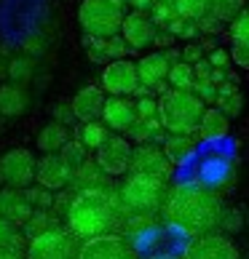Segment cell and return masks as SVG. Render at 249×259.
<instances>
[{
  "label": "cell",
  "mask_w": 249,
  "mask_h": 259,
  "mask_svg": "<svg viewBox=\"0 0 249 259\" xmlns=\"http://www.w3.org/2000/svg\"><path fill=\"white\" fill-rule=\"evenodd\" d=\"M223 200L215 190L204 187L198 182H185V185H177L166 190L164 206H161V214L169 222V227L180 230L185 235H206L215 233L220 227V219H223Z\"/></svg>",
  "instance_id": "1"
},
{
  "label": "cell",
  "mask_w": 249,
  "mask_h": 259,
  "mask_svg": "<svg viewBox=\"0 0 249 259\" xmlns=\"http://www.w3.org/2000/svg\"><path fill=\"white\" fill-rule=\"evenodd\" d=\"M123 217L116 187H99V190H73V200L64 211V225L67 230L78 238V241H89V238L108 235L118 227Z\"/></svg>",
  "instance_id": "2"
},
{
  "label": "cell",
  "mask_w": 249,
  "mask_h": 259,
  "mask_svg": "<svg viewBox=\"0 0 249 259\" xmlns=\"http://www.w3.org/2000/svg\"><path fill=\"white\" fill-rule=\"evenodd\" d=\"M166 190H169L166 179H158V177H150V174H134V171H129L126 179L121 182V187L116 190V193H118L121 211L126 217H131V214L153 217L156 211H161V206H164Z\"/></svg>",
  "instance_id": "3"
},
{
  "label": "cell",
  "mask_w": 249,
  "mask_h": 259,
  "mask_svg": "<svg viewBox=\"0 0 249 259\" xmlns=\"http://www.w3.org/2000/svg\"><path fill=\"white\" fill-rule=\"evenodd\" d=\"M204 110H206V104L201 102L193 91L169 89L166 94H161V99H158L161 128L166 134H185V137H193Z\"/></svg>",
  "instance_id": "4"
},
{
  "label": "cell",
  "mask_w": 249,
  "mask_h": 259,
  "mask_svg": "<svg viewBox=\"0 0 249 259\" xmlns=\"http://www.w3.org/2000/svg\"><path fill=\"white\" fill-rule=\"evenodd\" d=\"M123 16V0H83L78 6V24L86 37L118 35Z\"/></svg>",
  "instance_id": "5"
},
{
  "label": "cell",
  "mask_w": 249,
  "mask_h": 259,
  "mask_svg": "<svg viewBox=\"0 0 249 259\" xmlns=\"http://www.w3.org/2000/svg\"><path fill=\"white\" fill-rule=\"evenodd\" d=\"M78 238L67 227H51L27 241V259H78Z\"/></svg>",
  "instance_id": "6"
},
{
  "label": "cell",
  "mask_w": 249,
  "mask_h": 259,
  "mask_svg": "<svg viewBox=\"0 0 249 259\" xmlns=\"http://www.w3.org/2000/svg\"><path fill=\"white\" fill-rule=\"evenodd\" d=\"M35 155L24 147H14L0 155V182L6 187L27 190L35 182Z\"/></svg>",
  "instance_id": "7"
},
{
  "label": "cell",
  "mask_w": 249,
  "mask_h": 259,
  "mask_svg": "<svg viewBox=\"0 0 249 259\" xmlns=\"http://www.w3.org/2000/svg\"><path fill=\"white\" fill-rule=\"evenodd\" d=\"M99 89L110 97H134L139 89V78H137V64L129 59H116L108 62L102 70V85Z\"/></svg>",
  "instance_id": "8"
},
{
  "label": "cell",
  "mask_w": 249,
  "mask_h": 259,
  "mask_svg": "<svg viewBox=\"0 0 249 259\" xmlns=\"http://www.w3.org/2000/svg\"><path fill=\"white\" fill-rule=\"evenodd\" d=\"M97 166L108 174L110 179L113 177H123L129 174V163H131V142L123 137V134H110L104 139V145L97 150Z\"/></svg>",
  "instance_id": "9"
},
{
  "label": "cell",
  "mask_w": 249,
  "mask_h": 259,
  "mask_svg": "<svg viewBox=\"0 0 249 259\" xmlns=\"http://www.w3.org/2000/svg\"><path fill=\"white\" fill-rule=\"evenodd\" d=\"M78 259H137L134 246L118 233L89 238L78 248Z\"/></svg>",
  "instance_id": "10"
},
{
  "label": "cell",
  "mask_w": 249,
  "mask_h": 259,
  "mask_svg": "<svg viewBox=\"0 0 249 259\" xmlns=\"http://www.w3.org/2000/svg\"><path fill=\"white\" fill-rule=\"evenodd\" d=\"M118 35H121V40L126 43L129 51H145L153 46V40H156L158 27L153 24L148 11H131V14L123 16Z\"/></svg>",
  "instance_id": "11"
},
{
  "label": "cell",
  "mask_w": 249,
  "mask_h": 259,
  "mask_svg": "<svg viewBox=\"0 0 249 259\" xmlns=\"http://www.w3.org/2000/svg\"><path fill=\"white\" fill-rule=\"evenodd\" d=\"M171 168H174V166H171L169 158L164 155V150L156 147L153 142L131 147L129 171H134V174H150V177H158V179H166L169 182Z\"/></svg>",
  "instance_id": "12"
},
{
  "label": "cell",
  "mask_w": 249,
  "mask_h": 259,
  "mask_svg": "<svg viewBox=\"0 0 249 259\" xmlns=\"http://www.w3.org/2000/svg\"><path fill=\"white\" fill-rule=\"evenodd\" d=\"M174 62H180V51H174V49L145 54V56H142V59L137 62V78H139V85H145V89H156L158 83L166 80L169 67L174 64Z\"/></svg>",
  "instance_id": "13"
},
{
  "label": "cell",
  "mask_w": 249,
  "mask_h": 259,
  "mask_svg": "<svg viewBox=\"0 0 249 259\" xmlns=\"http://www.w3.org/2000/svg\"><path fill=\"white\" fill-rule=\"evenodd\" d=\"M185 259H238V248L223 233H206L188 243Z\"/></svg>",
  "instance_id": "14"
},
{
  "label": "cell",
  "mask_w": 249,
  "mask_h": 259,
  "mask_svg": "<svg viewBox=\"0 0 249 259\" xmlns=\"http://www.w3.org/2000/svg\"><path fill=\"white\" fill-rule=\"evenodd\" d=\"M73 171L64 166V160L56 155V152H49V155L35 160V182L51 193H59V190L70 187Z\"/></svg>",
  "instance_id": "15"
},
{
  "label": "cell",
  "mask_w": 249,
  "mask_h": 259,
  "mask_svg": "<svg viewBox=\"0 0 249 259\" xmlns=\"http://www.w3.org/2000/svg\"><path fill=\"white\" fill-rule=\"evenodd\" d=\"M99 118L113 134H123L134 120H137L134 102L129 97H104V107H102Z\"/></svg>",
  "instance_id": "16"
},
{
  "label": "cell",
  "mask_w": 249,
  "mask_h": 259,
  "mask_svg": "<svg viewBox=\"0 0 249 259\" xmlns=\"http://www.w3.org/2000/svg\"><path fill=\"white\" fill-rule=\"evenodd\" d=\"M32 211L35 208L30 206L24 190H16V187H3L0 190V219H6V222H11L14 227L22 230V225L30 219Z\"/></svg>",
  "instance_id": "17"
},
{
  "label": "cell",
  "mask_w": 249,
  "mask_h": 259,
  "mask_svg": "<svg viewBox=\"0 0 249 259\" xmlns=\"http://www.w3.org/2000/svg\"><path fill=\"white\" fill-rule=\"evenodd\" d=\"M70 107L75 120L89 123V120H99L102 107H104V91L99 85H83V89L70 99Z\"/></svg>",
  "instance_id": "18"
},
{
  "label": "cell",
  "mask_w": 249,
  "mask_h": 259,
  "mask_svg": "<svg viewBox=\"0 0 249 259\" xmlns=\"http://www.w3.org/2000/svg\"><path fill=\"white\" fill-rule=\"evenodd\" d=\"M86 51H89L91 62H116V59H126V43L121 40V35L113 37H86Z\"/></svg>",
  "instance_id": "19"
},
{
  "label": "cell",
  "mask_w": 249,
  "mask_h": 259,
  "mask_svg": "<svg viewBox=\"0 0 249 259\" xmlns=\"http://www.w3.org/2000/svg\"><path fill=\"white\" fill-rule=\"evenodd\" d=\"M70 185H73L75 193H78V190H99V187H110V177L97 166V160L89 158L81 168L73 171Z\"/></svg>",
  "instance_id": "20"
},
{
  "label": "cell",
  "mask_w": 249,
  "mask_h": 259,
  "mask_svg": "<svg viewBox=\"0 0 249 259\" xmlns=\"http://www.w3.org/2000/svg\"><path fill=\"white\" fill-rule=\"evenodd\" d=\"M27 104H30V97H27V91L22 89V83L0 85V115L16 118V115H22L27 110Z\"/></svg>",
  "instance_id": "21"
},
{
  "label": "cell",
  "mask_w": 249,
  "mask_h": 259,
  "mask_svg": "<svg viewBox=\"0 0 249 259\" xmlns=\"http://www.w3.org/2000/svg\"><path fill=\"white\" fill-rule=\"evenodd\" d=\"M228 128H231V120H228L217 107H206L204 115H201V123H198L196 134L206 142H217L228 134Z\"/></svg>",
  "instance_id": "22"
},
{
  "label": "cell",
  "mask_w": 249,
  "mask_h": 259,
  "mask_svg": "<svg viewBox=\"0 0 249 259\" xmlns=\"http://www.w3.org/2000/svg\"><path fill=\"white\" fill-rule=\"evenodd\" d=\"M67 142H70V128L51 120V123H46V126L38 131L35 145H38V150H41L43 155H49V152H59Z\"/></svg>",
  "instance_id": "23"
},
{
  "label": "cell",
  "mask_w": 249,
  "mask_h": 259,
  "mask_svg": "<svg viewBox=\"0 0 249 259\" xmlns=\"http://www.w3.org/2000/svg\"><path fill=\"white\" fill-rule=\"evenodd\" d=\"M161 150H164V155L169 158L171 166H174V163H183L193 155L196 142H193V137H185V134H166Z\"/></svg>",
  "instance_id": "24"
},
{
  "label": "cell",
  "mask_w": 249,
  "mask_h": 259,
  "mask_svg": "<svg viewBox=\"0 0 249 259\" xmlns=\"http://www.w3.org/2000/svg\"><path fill=\"white\" fill-rule=\"evenodd\" d=\"M161 120L158 118H137L131 123V126L123 131V137H126L129 142H137V145H148V142H158L161 137Z\"/></svg>",
  "instance_id": "25"
},
{
  "label": "cell",
  "mask_w": 249,
  "mask_h": 259,
  "mask_svg": "<svg viewBox=\"0 0 249 259\" xmlns=\"http://www.w3.org/2000/svg\"><path fill=\"white\" fill-rule=\"evenodd\" d=\"M110 137V128L104 126L102 120H89V123H81V128L75 131V139L81 142V145L86 147V150H94L97 152L102 145H104V139Z\"/></svg>",
  "instance_id": "26"
},
{
  "label": "cell",
  "mask_w": 249,
  "mask_h": 259,
  "mask_svg": "<svg viewBox=\"0 0 249 259\" xmlns=\"http://www.w3.org/2000/svg\"><path fill=\"white\" fill-rule=\"evenodd\" d=\"M231 182V163L228 160H206L201 168V185L209 190L225 187Z\"/></svg>",
  "instance_id": "27"
},
{
  "label": "cell",
  "mask_w": 249,
  "mask_h": 259,
  "mask_svg": "<svg viewBox=\"0 0 249 259\" xmlns=\"http://www.w3.org/2000/svg\"><path fill=\"white\" fill-rule=\"evenodd\" d=\"M51 227H59V222H56V217H54V211H51V208H35L32 214H30V219L22 225V235L30 241V238L41 235V233H46V230H51Z\"/></svg>",
  "instance_id": "28"
},
{
  "label": "cell",
  "mask_w": 249,
  "mask_h": 259,
  "mask_svg": "<svg viewBox=\"0 0 249 259\" xmlns=\"http://www.w3.org/2000/svg\"><path fill=\"white\" fill-rule=\"evenodd\" d=\"M169 89H177V91H190L196 83V75H193V64H185V62H174L169 67Z\"/></svg>",
  "instance_id": "29"
},
{
  "label": "cell",
  "mask_w": 249,
  "mask_h": 259,
  "mask_svg": "<svg viewBox=\"0 0 249 259\" xmlns=\"http://www.w3.org/2000/svg\"><path fill=\"white\" fill-rule=\"evenodd\" d=\"M209 11L215 19H220V22H233V19L244 11V0H206Z\"/></svg>",
  "instance_id": "30"
},
{
  "label": "cell",
  "mask_w": 249,
  "mask_h": 259,
  "mask_svg": "<svg viewBox=\"0 0 249 259\" xmlns=\"http://www.w3.org/2000/svg\"><path fill=\"white\" fill-rule=\"evenodd\" d=\"M56 155H59V158L64 160V166H67V168H70V171H75V168H81L83 163L89 160V150H86V147L81 145V142L73 137V139L67 142V145H64L59 152H56Z\"/></svg>",
  "instance_id": "31"
},
{
  "label": "cell",
  "mask_w": 249,
  "mask_h": 259,
  "mask_svg": "<svg viewBox=\"0 0 249 259\" xmlns=\"http://www.w3.org/2000/svg\"><path fill=\"white\" fill-rule=\"evenodd\" d=\"M0 248H19V251L27 248V238L22 235V230L6 219H0Z\"/></svg>",
  "instance_id": "32"
},
{
  "label": "cell",
  "mask_w": 249,
  "mask_h": 259,
  "mask_svg": "<svg viewBox=\"0 0 249 259\" xmlns=\"http://www.w3.org/2000/svg\"><path fill=\"white\" fill-rule=\"evenodd\" d=\"M171 6H174L177 16L188 19V22H196V19H201L209 11L206 0H171Z\"/></svg>",
  "instance_id": "33"
},
{
  "label": "cell",
  "mask_w": 249,
  "mask_h": 259,
  "mask_svg": "<svg viewBox=\"0 0 249 259\" xmlns=\"http://www.w3.org/2000/svg\"><path fill=\"white\" fill-rule=\"evenodd\" d=\"M217 110L225 115L228 120L231 118H236V115H241V110H244V99H241V94L238 91H231V94H217Z\"/></svg>",
  "instance_id": "34"
},
{
  "label": "cell",
  "mask_w": 249,
  "mask_h": 259,
  "mask_svg": "<svg viewBox=\"0 0 249 259\" xmlns=\"http://www.w3.org/2000/svg\"><path fill=\"white\" fill-rule=\"evenodd\" d=\"M231 37H233V46H244V49H249V8L241 11L231 22Z\"/></svg>",
  "instance_id": "35"
},
{
  "label": "cell",
  "mask_w": 249,
  "mask_h": 259,
  "mask_svg": "<svg viewBox=\"0 0 249 259\" xmlns=\"http://www.w3.org/2000/svg\"><path fill=\"white\" fill-rule=\"evenodd\" d=\"M24 195H27V200H30L32 208H51L54 206V193H51V190H46V187H41V185H38V187L30 185L24 190Z\"/></svg>",
  "instance_id": "36"
},
{
  "label": "cell",
  "mask_w": 249,
  "mask_h": 259,
  "mask_svg": "<svg viewBox=\"0 0 249 259\" xmlns=\"http://www.w3.org/2000/svg\"><path fill=\"white\" fill-rule=\"evenodd\" d=\"M148 16L153 19V24H156V27H166L171 19L177 16V11H174V6H171V3H153Z\"/></svg>",
  "instance_id": "37"
},
{
  "label": "cell",
  "mask_w": 249,
  "mask_h": 259,
  "mask_svg": "<svg viewBox=\"0 0 249 259\" xmlns=\"http://www.w3.org/2000/svg\"><path fill=\"white\" fill-rule=\"evenodd\" d=\"M32 70H35V64H32V59H27V56H22V59H14L11 67H8V72H11V80H16V83L30 80Z\"/></svg>",
  "instance_id": "38"
},
{
  "label": "cell",
  "mask_w": 249,
  "mask_h": 259,
  "mask_svg": "<svg viewBox=\"0 0 249 259\" xmlns=\"http://www.w3.org/2000/svg\"><path fill=\"white\" fill-rule=\"evenodd\" d=\"M134 112H137V118H158V99L153 97H137L134 102Z\"/></svg>",
  "instance_id": "39"
},
{
  "label": "cell",
  "mask_w": 249,
  "mask_h": 259,
  "mask_svg": "<svg viewBox=\"0 0 249 259\" xmlns=\"http://www.w3.org/2000/svg\"><path fill=\"white\" fill-rule=\"evenodd\" d=\"M190 91H193V94H196V97H198L201 102H204V104L217 99V85H212L209 80H196V83H193V89H190Z\"/></svg>",
  "instance_id": "40"
},
{
  "label": "cell",
  "mask_w": 249,
  "mask_h": 259,
  "mask_svg": "<svg viewBox=\"0 0 249 259\" xmlns=\"http://www.w3.org/2000/svg\"><path fill=\"white\" fill-rule=\"evenodd\" d=\"M204 59L209 62L212 70H228V64H231V54H228L225 49H215V51H209V56H204Z\"/></svg>",
  "instance_id": "41"
},
{
  "label": "cell",
  "mask_w": 249,
  "mask_h": 259,
  "mask_svg": "<svg viewBox=\"0 0 249 259\" xmlns=\"http://www.w3.org/2000/svg\"><path fill=\"white\" fill-rule=\"evenodd\" d=\"M54 123H62V126H70V123L75 120V115H73V107H70V102H59L54 107Z\"/></svg>",
  "instance_id": "42"
},
{
  "label": "cell",
  "mask_w": 249,
  "mask_h": 259,
  "mask_svg": "<svg viewBox=\"0 0 249 259\" xmlns=\"http://www.w3.org/2000/svg\"><path fill=\"white\" fill-rule=\"evenodd\" d=\"M204 59V51H201V46L198 43H188L183 51H180V62H185V64H196Z\"/></svg>",
  "instance_id": "43"
},
{
  "label": "cell",
  "mask_w": 249,
  "mask_h": 259,
  "mask_svg": "<svg viewBox=\"0 0 249 259\" xmlns=\"http://www.w3.org/2000/svg\"><path fill=\"white\" fill-rule=\"evenodd\" d=\"M231 59H233V64L241 67V70H249V49H244V46H233Z\"/></svg>",
  "instance_id": "44"
},
{
  "label": "cell",
  "mask_w": 249,
  "mask_h": 259,
  "mask_svg": "<svg viewBox=\"0 0 249 259\" xmlns=\"http://www.w3.org/2000/svg\"><path fill=\"white\" fill-rule=\"evenodd\" d=\"M220 227H225V230H233V233H236V230L241 227V217H238L236 211H233V214H231V211H223V219H220Z\"/></svg>",
  "instance_id": "45"
},
{
  "label": "cell",
  "mask_w": 249,
  "mask_h": 259,
  "mask_svg": "<svg viewBox=\"0 0 249 259\" xmlns=\"http://www.w3.org/2000/svg\"><path fill=\"white\" fill-rule=\"evenodd\" d=\"M0 259H27V256L19 248H0Z\"/></svg>",
  "instance_id": "46"
},
{
  "label": "cell",
  "mask_w": 249,
  "mask_h": 259,
  "mask_svg": "<svg viewBox=\"0 0 249 259\" xmlns=\"http://www.w3.org/2000/svg\"><path fill=\"white\" fill-rule=\"evenodd\" d=\"M129 3L134 6V11H148V8H153L156 0H129Z\"/></svg>",
  "instance_id": "47"
},
{
  "label": "cell",
  "mask_w": 249,
  "mask_h": 259,
  "mask_svg": "<svg viewBox=\"0 0 249 259\" xmlns=\"http://www.w3.org/2000/svg\"><path fill=\"white\" fill-rule=\"evenodd\" d=\"M171 40H174V37H171L169 32H158L156 40H153V46H171Z\"/></svg>",
  "instance_id": "48"
},
{
  "label": "cell",
  "mask_w": 249,
  "mask_h": 259,
  "mask_svg": "<svg viewBox=\"0 0 249 259\" xmlns=\"http://www.w3.org/2000/svg\"><path fill=\"white\" fill-rule=\"evenodd\" d=\"M156 3H171V0H156Z\"/></svg>",
  "instance_id": "49"
},
{
  "label": "cell",
  "mask_w": 249,
  "mask_h": 259,
  "mask_svg": "<svg viewBox=\"0 0 249 259\" xmlns=\"http://www.w3.org/2000/svg\"><path fill=\"white\" fill-rule=\"evenodd\" d=\"M156 259H161V256H156Z\"/></svg>",
  "instance_id": "50"
},
{
  "label": "cell",
  "mask_w": 249,
  "mask_h": 259,
  "mask_svg": "<svg viewBox=\"0 0 249 259\" xmlns=\"http://www.w3.org/2000/svg\"><path fill=\"white\" fill-rule=\"evenodd\" d=\"M0 185H3V182H0Z\"/></svg>",
  "instance_id": "51"
}]
</instances>
